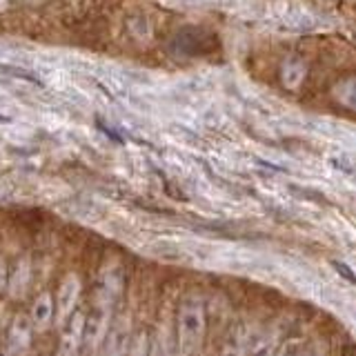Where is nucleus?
<instances>
[{"instance_id": "obj_1", "label": "nucleus", "mask_w": 356, "mask_h": 356, "mask_svg": "<svg viewBox=\"0 0 356 356\" xmlns=\"http://www.w3.org/2000/svg\"><path fill=\"white\" fill-rule=\"evenodd\" d=\"M203 334H205L203 307L196 305V303L183 305L181 316H178V343H181V352L192 354L198 348Z\"/></svg>"}, {"instance_id": "obj_2", "label": "nucleus", "mask_w": 356, "mask_h": 356, "mask_svg": "<svg viewBox=\"0 0 356 356\" xmlns=\"http://www.w3.org/2000/svg\"><path fill=\"white\" fill-rule=\"evenodd\" d=\"M107 332V309L103 305H96L89 314V321L83 323V343L87 350H96L98 343L105 339Z\"/></svg>"}, {"instance_id": "obj_3", "label": "nucleus", "mask_w": 356, "mask_h": 356, "mask_svg": "<svg viewBox=\"0 0 356 356\" xmlns=\"http://www.w3.org/2000/svg\"><path fill=\"white\" fill-rule=\"evenodd\" d=\"M78 296H81V283H78L76 276H67L65 283L60 285L58 298H56V316H58V321H65L72 314Z\"/></svg>"}, {"instance_id": "obj_4", "label": "nucleus", "mask_w": 356, "mask_h": 356, "mask_svg": "<svg viewBox=\"0 0 356 356\" xmlns=\"http://www.w3.org/2000/svg\"><path fill=\"white\" fill-rule=\"evenodd\" d=\"M31 343V321L27 316H18L9 330V352H22Z\"/></svg>"}, {"instance_id": "obj_5", "label": "nucleus", "mask_w": 356, "mask_h": 356, "mask_svg": "<svg viewBox=\"0 0 356 356\" xmlns=\"http://www.w3.org/2000/svg\"><path fill=\"white\" fill-rule=\"evenodd\" d=\"M83 323L85 318L81 314H76L70 325H67L65 334H63V343H60V354H70V352H76L81 348L83 343Z\"/></svg>"}, {"instance_id": "obj_6", "label": "nucleus", "mask_w": 356, "mask_h": 356, "mask_svg": "<svg viewBox=\"0 0 356 356\" xmlns=\"http://www.w3.org/2000/svg\"><path fill=\"white\" fill-rule=\"evenodd\" d=\"M54 316V300L49 294H42L38 300H36V305H33L31 309V327H36V330H44L49 325V321Z\"/></svg>"}, {"instance_id": "obj_7", "label": "nucleus", "mask_w": 356, "mask_h": 356, "mask_svg": "<svg viewBox=\"0 0 356 356\" xmlns=\"http://www.w3.org/2000/svg\"><path fill=\"white\" fill-rule=\"evenodd\" d=\"M303 78H305V65L303 63H296V60L285 63V67H283V83L287 87L296 89L300 83H303Z\"/></svg>"}, {"instance_id": "obj_8", "label": "nucleus", "mask_w": 356, "mask_h": 356, "mask_svg": "<svg viewBox=\"0 0 356 356\" xmlns=\"http://www.w3.org/2000/svg\"><path fill=\"white\" fill-rule=\"evenodd\" d=\"M125 343H127V327H118L109 334V345L107 350L111 354H118V352H125Z\"/></svg>"}, {"instance_id": "obj_9", "label": "nucleus", "mask_w": 356, "mask_h": 356, "mask_svg": "<svg viewBox=\"0 0 356 356\" xmlns=\"http://www.w3.org/2000/svg\"><path fill=\"white\" fill-rule=\"evenodd\" d=\"M27 276H29V267H27V263H22L18 270H16V274H14V281H11V289H14V294L25 289Z\"/></svg>"}, {"instance_id": "obj_10", "label": "nucleus", "mask_w": 356, "mask_h": 356, "mask_svg": "<svg viewBox=\"0 0 356 356\" xmlns=\"http://www.w3.org/2000/svg\"><path fill=\"white\" fill-rule=\"evenodd\" d=\"M7 285V272H5V267L0 265V289H3Z\"/></svg>"}, {"instance_id": "obj_11", "label": "nucleus", "mask_w": 356, "mask_h": 356, "mask_svg": "<svg viewBox=\"0 0 356 356\" xmlns=\"http://www.w3.org/2000/svg\"><path fill=\"white\" fill-rule=\"evenodd\" d=\"M0 3H3V0H0Z\"/></svg>"}]
</instances>
